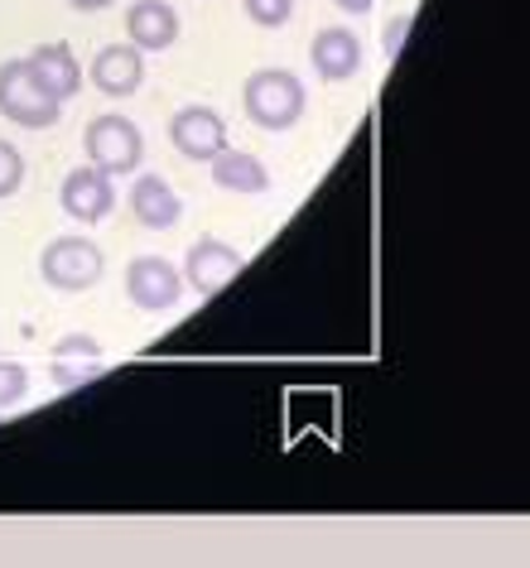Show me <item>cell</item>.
<instances>
[{
  "instance_id": "6",
  "label": "cell",
  "mask_w": 530,
  "mask_h": 568,
  "mask_svg": "<svg viewBox=\"0 0 530 568\" xmlns=\"http://www.w3.org/2000/svg\"><path fill=\"white\" fill-rule=\"evenodd\" d=\"M126 294L146 314H164V308H174L183 300V275L169 261H160V255H136L126 265Z\"/></svg>"
},
{
  "instance_id": "4",
  "label": "cell",
  "mask_w": 530,
  "mask_h": 568,
  "mask_svg": "<svg viewBox=\"0 0 530 568\" xmlns=\"http://www.w3.org/2000/svg\"><path fill=\"white\" fill-rule=\"evenodd\" d=\"M82 145H88V164L107 169L111 179L136 174L140 160H146V135H140V125L131 116H117V111L97 116L88 125V135H82Z\"/></svg>"
},
{
  "instance_id": "18",
  "label": "cell",
  "mask_w": 530,
  "mask_h": 568,
  "mask_svg": "<svg viewBox=\"0 0 530 568\" xmlns=\"http://www.w3.org/2000/svg\"><path fill=\"white\" fill-rule=\"evenodd\" d=\"M406 30H410V16H396V20H386V30H381V49L391 53H400V39H406Z\"/></svg>"
},
{
  "instance_id": "15",
  "label": "cell",
  "mask_w": 530,
  "mask_h": 568,
  "mask_svg": "<svg viewBox=\"0 0 530 568\" xmlns=\"http://www.w3.org/2000/svg\"><path fill=\"white\" fill-rule=\"evenodd\" d=\"M241 10H247V20L261 24V30H280V24L294 16V0H241Z\"/></svg>"
},
{
  "instance_id": "9",
  "label": "cell",
  "mask_w": 530,
  "mask_h": 568,
  "mask_svg": "<svg viewBox=\"0 0 530 568\" xmlns=\"http://www.w3.org/2000/svg\"><path fill=\"white\" fill-rule=\"evenodd\" d=\"M88 78L102 97H131L146 82V53L136 44H107V49H97Z\"/></svg>"
},
{
  "instance_id": "11",
  "label": "cell",
  "mask_w": 530,
  "mask_h": 568,
  "mask_svg": "<svg viewBox=\"0 0 530 568\" xmlns=\"http://www.w3.org/2000/svg\"><path fill=\"white\" fill-rule=\"evenodd\" d=\"M309 63H313V73H319L323 82H348V78H357V68H362V44H357L352 30L333 24V30L313 34Z\"/></svg>"
},
{
  "instance_id": "13",
  "label": "cell",
  "mask_w": 530,
  "mask_h": 568,
  "mask_svg": "<svg viewBox=\"0 0 530 568\" xmlns=\"http://www.w3.org/2000/svg\"><path fill=\"white\" fill-rule=\"evenodd\" d=\"M30 68H34V78L59 97V102H68V97L82 88V63H78V53L68 44H39L30 53Z\"/></svg>"
},
{
  "instance_id": "10",
  "label": "cell",
  "mask_w": 530,
  "mask_h": 568,
  "mask_svg": "<svg viewBox=\"0 0 530 568\" xmlns=\"http://www.w3.org/2000/svg\"><path fill=\"white\" fill-rule=\"evenodd\" d=\"M179 39V16L169 0H136L126 10V44H136L140 53H164Z\"/></svg>"
},
{
  "instance_id": "14",
  "label": "cell",
  "mask_w": 530,
  "mask_h": 568,
  "mask_svg": "<svg viewBox=\"0 0 530 568\" xmlns=\"http://www.w3.org/2000/svg\"><path fill=\"white\" fill-rule=\"evenodd\" d=\"M212 183L227 193H266L270 189V169L247 150H222L212 160Z\"/></svg>"
},
{
  "instance_id": "8",
  "label": "cell",
  "mask_w": 530,
  "mask_h": 568,
  "mask_svg": "<svg viewBox=\"0 0 530 568\" xmlns=\"http://www.w3.org/2000/svg\"><path fill=\"white\" fill-rule=\"evenodd\" d=\"M59 203L73 222H102L111 207H117V183H111L107 169L97 164H78L73 174L63 179L59 189Z\"/></svg>"
},
{
  "instance_id": "20",
  "label": "cell",
  "mask_w": 530,
  "mask_h": 568,
  "mask_svg": "<svg viewBox=\"0 0 530 568\" xmlns=\"http://www.w3.org/2000/svg\"><path fill=\"white\" fill-rule=\"evenodd\" d=\"M68 6H73V10H82V16H92V10H107L111 0H68Z\"/></svg>"
},
{
  "instance_id": "19",
  "label": "cell",
  "mask_w": 530,
  "mask_h": 568,
  "mask_svg": "<svg viewBox=\"0 0 530 568\" xmlns=\"http://www.w3.org/2000/svg\"><path fill=\"white\" fill-rule=\"evenodd\" d=\"M333 6L342 10V16H367V10H371V0H333Z\"/></svg>"
},
{
  "instance_id": "12",
  "label": "cell",
  "mask_w": 530,
  "mask_h": 568,
  "mask_svg": "<svg viewBox=\"0 0 530 568\" xmlns=\"http://www.w3.org/2000/svg\"><path fill=\"white\" fill-rule=\"evenodd\" d=\"M131 212H136L140 226H150V232H169V226H179L183 203L160 174H140L131 183Z\"/></svg>"
},
{
  "instance_id": "16",
  "label": "cell",
  "mask_w": 530,
  "mask_h": 568,
  "mask_svg": "<svg viewBox=\"0 0 530 568\" xmlns=\"http://www.w3.org/2000/svg\"><path fill=\"white\" fill-rule=\"evenodd\" d=\"M24 183V160L10 140H0V197H16Z\"/></svg>"
},
{
  "instance_id": "3",
  "label": "cell",
  "mask_w": 530,
  "mask_h": 568,
  "mask_svg": "<svg viewBox=\"0 0 530 568\" xmlns=\"http://www.w3.org/2000/svg\"><path fill=\"white\" fill-rule=\"evenodd\" d=\"M102 246L88 236H53L44 255H39V275H44V284H53V290L63 294H78V290H92L97 280H102Z\"/></svg>"
},
{
  "instance_id": "2",
  "label": "cell",
  "mask_w": 530,
  "mask_h": 568,
  "mask_svg": "<svg viewBox=\"0 0 530 568\" xmlns=\"http://www.w3.org/2000/svg\"><path fill=\"white\" fill-rule=\"evenodd\" d=\"M0 116L24 125V131H49V125L63 116V102L34 78L30 59L0 63Z\"/></svg>"
},
{
  "instance_id": "7",
  "label": "cell",
  "mask_w": 530,
  "mask_h": 568,
  "mask_svg": "<svg viewBox=\"0 0 530 568\" xmlns=\"http://www.w3.org/2000/svg\"><path fill=\"white\" fill-rule=\"evenodd\" d=\"M241 265L247 261H241L237 246H227L218 236H203L189 246V255H183V284H193L198 294H222L227 284L241 275Z\"/></svg>"
},
{
  "instance_id": "1",
  "label": "cell",
  "mask_w": 530,
  "mask_h": 568,
  "mask_svg": "<svg viewBox=\"0 0 530 568\" xmlns=\"http://www.w3.org/2000/svg\"><path fill=\"white\" fill-rule=\"evenodd\" d=\"M241 106H247L251 125H261V131H290V125L304 116L309 97H304V82L294 73H284V68H261V73H251L247 88H241Z\"/></svg>"
},
{
  "instance_id": "5",
  "label": "cell",
  "mask_w": 530,
  "mask_h": 568,
  "mask_svg": "<svg viewBox=\"0 0 530 568\" xmlns=\"http://www.w3.org/2000/svg\"><path fill=\"white\" fill-rule=\"evenodd\" d=\"M169 145L193 164H212L227 150V121L212 106H179L169 121Z\"/></svg>"
},
{
  "instance_id": "17",
  "label": "cell",
  "mask_w": 530,
  "mask_h": 568,
  "mask_svg": "<svg viewBox=\"0 0 530 568\" xmlns=\"http://www.w3.org/2000/svg\"><path fill=\"white\" fill-rule=\"evenodd\" d=\"M24 390H30V372L20 362H0V409L24 400Z\"/></svg>"
}]
</instances>
